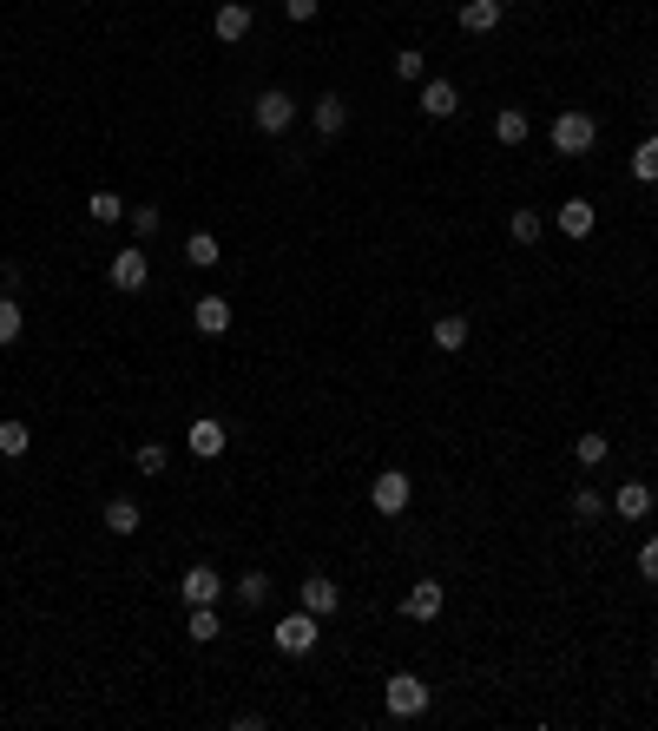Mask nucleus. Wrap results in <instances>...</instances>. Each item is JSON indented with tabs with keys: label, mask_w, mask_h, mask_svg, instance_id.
I'll return each instance as SVG.
<instances>
[{
	"label": "nucleus",
	"mask_w": 658,
	"mask_h": 731,
	"mask_svg": "<svg viewBox=\"0 0 658 731\" xmlns=\"http://www.w3.org/2000/svg\"><path fill=\"white\" fill-rule=\"evenodd\" d=\"M599 145V126H593V112H560V119H553V152H560V159H586V152H593Z\"/></svg>",
	"instance_id": "obj_1"
},
{
	"label": "nucleus",
	"mask_w": 658,
	"mask_h": 731,
	"mask_svg": "<svg viewBox=\"0 0 658 731\" xmlns=\"http://www.w3.org/2000/svg\"><path fill=\"white\" fill-rule=\"evenodd\" d=\"M428 699H435V692H428L415 672H389V685H382V705H389V718H422Z\"/></svg>",
	"instance_id": "obj_2"
},
{
	"label": "nucleus",
	"mask_w": 658,
	"mask_h": 731,
	"mask_svg": "<svg viewBox=\"0 0 658 731\" xmlns=\"http://www.w3.org/2000/svg\"><path fill=\"white\" fill-rule=\"evenodd\" d=\"M408 501H415V481H408L402 468H382V475L369 481V508H376L382 521H395V514H408Z\"/></svg>",
	"instance_id": "obj_3"
},
{
	"label": "nucleus",
	"mask_w": 658,
	"mask_h": 731,
	"mask_svg": "<svg viewBox=\"0 0 658 731\" xmlns=\"http://www.w3.org/2000/svg\"><path fill=\"white\" fill-rule=\"evenodd\" d=\"M316 639H323V620H316V613H283L277 620V652L283 659H303V652H316Z\"/></svg>",
	"instance_id": "obj_4"
},
{
	"label": "nucleus",
	"mask_w": 658,
	"mask_h": 731,
	"mask_svg": "<svg viewBox=\"0 0 658 731\" xmlns=\"http://www.w3.org/2000/svg\"><path fill=\"white\" fill-rule=\"evenodd\" d=\"M251 119H257V132H270V139H283V132L297 126V99L283 93V86H270V93H257Z\"/></svg>",
	"instance_id": "obj_5"
},
{
	"label": "nucleus",
	"mask_w": 658,
	"mask_h": 731,
	"mask_svg": "<svg viewBox=\"0 0 658 731\" xmlns=\"http://www.w3.org/2000/svg\"><path fill=\"white\" fill-rule=\"evenodd\" d=\"M145 277H152V257H145V244H132V251H119L106 264V284L112 290H145Z\"/></svg>",
	"instance_id": "obj_6"
},
{
	"label": "nucleus",
	"mask_w": 658,
	"mask_h": 731,
	"mask_svg": "<svg viewBox=\"0 0 658 731\" xmlns=\"http://www.w3.org/2000/svg\"><path fill=\"white\" fill-rule=\"evenodd\" d=\"M257 14H251V0H224L218 14H211V33H218L224 47H237V40H251Z\"/></svg>",
	"instance_id": "obj_7"
},
{
	"label": "nucleus",
	"mask_w": 658,
	"mask_h": 731,
	"mask_svg": "<svg viewBox=\"0 0 658 731\" xmlns=\"http://www.w3.org/2000/svg\"><path fill=\"white\" fill-rule=\"evenodd\" d=\"M297 600H303V613H316V620H336V606H343V587L329 580V573H310L297 587Z\"/></svg>",
	"instance_id": "obj_8"
},
{
	"label": "nucleus",
	"mask_w": 658,
	"mask_h": 731,
	"mask_svg": "<svg viewBox=\"0 0 658 731\" xmlns=\"http://www.w3.org/2000/svg\"><path fill=\"white\" fill-rule=\"evenodd\" d=\"M185 448H191L198 461H218V455H224V422H218V415H198V422L185 429Z\"/></svg>",
	"instance_id": "obj_9"
},
{
	"label": "nucleus",
	"mask_w": 658,
	"mask_h": 731,
	"mask_svg": "<svg viewBox=\"0 0 658 731\" xmlns=\"http://www.w3.org/2000/svg\"><path fill=\"white\" fill-rule=\"evenodd\" d=\"M218 593H224V573L211 567V560L185 567V600H191V606H218Z\"/></svg>",
	"instance_id": "obj_10"
},
{
	"label": "nucleus",
	"mask_w": 658,
	"mask_h": 731,
	"mask_svg": "<svg viewBox=\"0 0 658 731\" xmlns=\"http://www.w3.org/2000/svg\"><path fill=\"white\" fill-rule=\"evenodd\" d=\"M415 106H422L428 119H455L461 112V86L455 80H422V99H415Z\"/></svg>",
	"instance_id": "obj_11"
},
{
	"label": "nucleus",
	"mask_w": 658,
	"mask_h": 731,
	"mask_svg": "<svg viewBox=\"0 0 658 731\" xmlns=\"http://www.w3.org/2000/svg\"><path fill=\"white\" fill-rule=\"evenodd\" d=\"M441 606H448L441 580H415V587H408V600H402V613H408V620H441Z\"/></svg>",
	"instance_id": "obj_12"
},
{
	"label": "nucleus",
	"mask_w": 658,
	"mask_h": 731,
	"mask_svg": "<svg viewBox=\"0 0 658 731\" xmlns=\"http://www.w3.org/2000/svg\"><path fill=\"white\" fill-rule=\"evenodd\" d=\"M106 527L126 541V534H139V527H145V508L132 501V494H112V501H106Z\"/></svg>",
	"instance_id": "obj_13"
},
{
	"label": "nucleus",
	"mask_w": 658,
	"mask_h": 731,
	"mask_svg": "<svg viewBox=\"0 0 658 731\" xmlns=\"http://www.w3.org/2000/svg\"><path fill=\"white\" fill-rule=\"evenodd\" d=\"M191 323H198V336H224L231 330V303L224 297H198L191 303Z\"/></svg>",
	"instance_id": "obj_14"
},
{
	"label": "nucleus",
	"mask_w": 658,
	"mask_h": 731,
	"mask_svg": "<svg viewBox=\"0 0 658 731\" xmlns=\"http://www.w3.org/2000/svg\"><path fill=\"white\" fill-rule=\"evenodd\" d=\"M501 0H461V33H494L501 27Z\"/></svg>",
	"instance_id": "obj_15"
},
{
	"label": "nucleus",
	"mask_w": 658,
	"mask_h": 731,
	"mask_svg": "<svg viewBox=\"0 0 658 731\" xmlns=\"http://www.w3.org/2000/svg\"><path fill=\"white\" fill-rule=\"evenodd\" d=\"M612 514H619V521H645V514H652V488H645V481H626V488L612 494Z\"/></svg>",
	"instance_id": "obj_16"
},
{
	"label": "nucleus",
	"mask_w": 658,
	"mask_h": 731,
	"mask_svg": "<svg viewBox=\"0 0 658 731\" xmlns=\"http://www.w3.org/2000/svg\"><path fill=\"white\" fill-rule=\"evenodd\" d=\"M310 126L323 132V139H336V132L349 126V106H343V99H336V93H323V99H316V106H310Z\"/></svg>",
	"instance_id": "obj_17"
},
{
	"label": "nucleus",
	"mask_w": 658,
	"mask_h": 731,
	"mask_svg": "<svg viewBox=\"0 0 658 731\" xmlns=\"http://www.w3.org/2000/svg\"><path fill=\"white\" fill-rule=\"evenodd\" d=\"M218 257H224V244L211 238V231H191L185 238V264L191 271H218Z\"/></svg>",
	"instance_id": "obj_18"
},
{
	"label": "nucleus",
	"mask_w": 658,
	"mask_h": 731,
	"mask_svg": "<svg viewBox=\"0 0 658 731\" xmlns=\"http://www.w3.org/2000/svg\"><path fill=\"white\" fill-rule=\"evenodd\" d=\"M435 350H441V356L468 350V317H461V310H448V317H435Z\"/></svg>",
	"instance_id": "obj_19"
},
{
	"label": "nucleus",
	"mask_w": 658,
	"mask_h": 731,
	"mask_svg": "<svg viewBox=\"0 0 658 731\" xmlns=\"http://www.w3.org/2000/svg\"><path fill=\"white\" fill-rule=\"evenodd\" d=\"M560 231L566 238H593V198H566L560 205Z\"/></svg>",
	"instance_id": "obj_20"
},
{
	"label": "nucleus",
	"mask_w": 658,
	"mask_h": 731,
	"mask_svg": "<svg viewBox=\"0 0 658 731\" xmlns=\"http://www.w3.org/2000/svg\"><path fill=\"white\" fill-rule=\"evenodd\" d=\"M527 132H533V119L520 106H501V119H494V139L501 145H527Z\"/></svg>",
	"instance_id": "obj_21"
},
{
	"label": "nucleus",
	"mask_w": 658,
	"mask_h": 731,
	"mask_svg": "<svg viewBox=\"0 0 658 731\" xmlns=\"http://www.w3.org/2000/svg\"><path fill=\"white\" fill-rule=\"evenodd\" d=\"M632 178H639V185H658V139L632 145Z\"/></svg>",
	"instance_id": "obj_22"
},
{
	"label": "nucleus",
	"mask_w": 658,
	"mask_h": 731,
	"mask_svg": "<svg viewBox=\"0 0 658 731\" xmlns=\"http://www.w3.org/2000/svg\"><path fill=\"white\" fill-rule=\"evenodd\" d=\"M86 218H93V224H119V218H126L119 191H93V198H86Z\"/></svg>",
	"instance_id": "obj_23"
},
{
	"label": "nucleus",
	"mask_w": 658,
	"mask_h": 731,
	"mask_svg": "<svg viewBox=\"0 0 658 731\" xmlns=\"http://www.w3.org/2000/svg\"><path fill=\"white\" fill-rule=\"evenodd\" d=\"M270 600V573H237V606H264Z\"/></svg>",
	"instance_id": "obj_24"
},
{
	"label": "nucleus",
	"mask_w": 658,
	"mask_h": 731,
	"mask_svg": "<svg viewBox=\"0 0 658 731\" xmlns=\"http://www.w3.org/2000/svg\"><path fill=\"white\" fill-rule=\"evenodd\" d=\"M27 448H33V429H27V422H0V455L20 461Z\"/></svg>",
	"instance_id": "obj_25"
},
{
	"label": "nucleus",
	"mask_w": 658,
	"mask_h": 731,
	"mask_svg": "<svg viewBox=\"0 0 658 731\" xmlns=\"http://www.w3.org/2000/svg\"><path fill=\"white\" fill-rule=\"evenodd\" d=\"M185 639L211 646V639H218V613H211V606H191V620H185Z\"/></svg>",
	"instance_id": "obj_26"
},
{
	"label": "nucleus",
	"mask_w": 658,
	"mask_h": 731,
	"mask_svg": "<svg viewBox=\"0 0 658 731\" xmlns=\"http://www.w3.org/2000/svg\"><path fill=\"white\" fill-rule=\"evenodd\" d=\"M20 330H27L20 303H14V297H0V350H7V343H20Z\"/></svg>",
	"instance_id": "obj_27"
},
{
	"label": "nucleus",
	"mask_w": 658,
	"mask_h": 731,
	"mask_svg": "<svg viewBox=\"0 0 658 731\" xmlns=\"http://www.w3.org/2000/svg\"><path fill=\"white\" fill-rule=\"evenodd\" d=\"M573 455H580V468H599V461H606L612 455V442H606V435H580V442H573Z\"/></svg>",
	"instance_id": "obj_28"
},
{
	"label": "nucleus",
	"mask_w": 658,
	"mask_h": 731,
	"mask_svg": "<svg viewBox=\"0 0 658 731\" xmlns=\"http://www.w3.org/2000/svg\"><path fill=\"white\" fill-rule=\"evenodd\" d=\"M126 218H132V238H139V244H145V238H158V224H165V218H158V205H132Z\"/></svg>",
	"instance_id": "obj_29"
},
{
	"label": "nucleus",
	"mask_w": 658,
	"mask_h": 731,
	"mask_svg": "<svg viewBox=\"0 0 658 731\" xmlns=\"http://www.w3.org/2000/svg\"><path fill=\"white\" fill-rule=\"evenodd\" d=\"M507 231H514V244H540V211H514Z\"/></svg>",
	"instance_id": "obj_30"
},
{
	"label": "nucleus",
	"mask_w": 658,
	"mask_h": 731,
	"mask_svg": "<svg viewBox=\"0 0 658 731\" xmlns=\"http://www.w3.org/2000/svg\"><path fill=\"white\" fill-rule=\"evenodd\" d=\"M599 514H606L599 488H573V521H599Z\"/></svg>",
	"instance_id": "obj_31"
},
{
	"label": "nucleus",
	"mask_w": 658,
	"mask_h": 731,
	"mask_svg": "<svg viewBox=\"0 0 658 731\" xmlns=\"http://www.w3.org/2000/svg\"><path fill=\"white\" fill-rule=\"evenodd\" d=\"M395 73H402V80H428V60L415 47H402V53H395Z\"/></svg>",
	"instance_id": "obj_32"
},
{
	"label": "nucleus",
	"mask_w": 658,
	"mask_h": 731,
	"mask_svg": "<svg viewBox=\"0 0 658 731\" xmlns=\"http://www.w3.org/2000/svg\"><path fill=\"white\" fill-rule=\"evenodd\" d=\"M165 468H172V455H165L158 442H145L139 448V475H165Z\"/></svg>",
	"instance_id": "obj_33"
},
{
	"label": "nucleus",
	"mask_w": 658,
	"mask_h": 731,
	"mask_svg": "<svg viewBox=\"0 0 658 731\" xmlns=\"http://www.w3.org/2000/svg\"><path fill=\"white\" fill-rule=\"evenodd\" d=\"M639 573L658 587V541H645V547H639Z\"/></svg>",
	"instance_id": "obj_34"
},
{
	"label": "nucleus",
	"mask_w": 658,
	"mask_h": 731,
	"mask_svg": "<svg viewBox=\"0 0 658 731\" xmlns=\"http://www.w3.org/2000/svg\"><path fill=\"white\" fill-rule=\"evenodd\" d=\"M316 7H323V0H283V14H290V20H316Z\"/></svg>",
	"instance_id": "obj_35"
},
{
	"label": "nucleus",
	"mask_w": 658,
	"mask_h": 731,
	"mask_svg": "<svg viewBox=\"0 0 658 731\" xmlns=\"http://www.w3.org/2000/svg\"><path fill=\"white\" fill-rule=\"evenodd\" d=\"M20 290V264H0V297H14Z\"/></svg>",
	"instance_id": "obj_36"
},
{
	"label": "nucleus",
	"mask_w": 658,
	"mask_h": 731,
	"mask_svg": "<svg viewBox=\"0 0 658 731\" xmlns=\"http://www.w3.org/2000/svg\"><path fill=\"white\" fill-rule=\"evenodd\" d=\"M652 672H658V652H652Z\"/></svg>",
	"instance_id": "obj_37"
},
{
	"label": "nucleus",
	"mask_w": 658,
	"mask_h": 731,
	"mask_svg": "<svg viewBox=\"0 0 658 731\" xmlns=\"http://www.w3.org/2000/svg\"><path fill=\"white\" fill-rule=\"evenodd\" d=\"M501 7H507V0H501Z\"/></svg>",
	"instance_id": "obj_38"
}]
</instances>
